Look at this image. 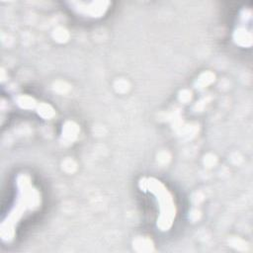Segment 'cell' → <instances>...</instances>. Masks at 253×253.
<instances>
[{
  "label": "cell",
  "mask_w": 253,
  "mask_h": 253,
  "mask_svg": "<svg viewBox=\"0 0 253 253\" xmlns=\"http://www.w3.org/2000/svg\"><path fill=\"white\" fill-rule=\"evenodd\" d=\"M42 195L31 177L20 174L15 181L13 200L7 212L2 217L1 240L4 243H11L15 238L22 219H25L37 211L42 206Z\"/></svg>",
  "instance_id": "cell-1"
}]
</instances>
